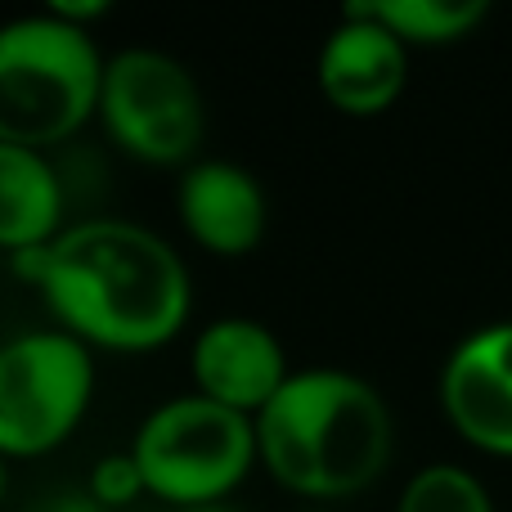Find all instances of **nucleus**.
<instances>
[{
	"label": "nucleus",
	"instance_id": "nucleus-6",
	"mask_svg": "<svg viewBox=\"0 0 512 512\" xmlns=\"http://www.w3.org/2000/svg\"><path fill=\"white\" fill-rule=\"evenodd\" d=\"M95 400L90 346L63 328L18 333L0 346V459H41L81 427Z\"/></svg>",
	"mask_w": 512,
	"mask_h": 512
},
{
	"label": "nucleus",
	"instance_id": "nucleus-12",
	"mask_svg": "<svg viewBox=\"0 0 512 512\" xmlns=\"http://www.w3.org/2000/svg\"><path fill=\"white\" fill-rule=\"evenodd\" d=\"M369 23L391 32L400 45H454L490 18L486 0H360Z\"/></svg>",
	"mask_w": 512,
	"mask_h": 512
},
{
	"label": "nucleus",
	"instance_id": "nucleus-5",
	"mask_svg": "<svg viewBox=\"0 0 512 512\" xmlns=\"http://www.w3.org/2000/svg\"><path fill=\"white\" fill-rule=\"evenodd\" d=\"M95 117L126 158L149 167H185L207 135V104L194 72L144 45L104 59Z\"/></svg>",
	"mask_w": 512,
	"mask_h": 512
},
{
	"label": "nucleus",
	"instance_id": "nucleus-4",
	"mask_svg": "<svg viewBox=\"0 0 512 512\" xmlns=\"http://www.w3.org/2000/svg\"><path fill=\"white\" fill-rule=\"evenodd\" d=\"M126 454L144 477V495L171 508H207L225 504L256 468V427L203 396H176L135 427Z\"/></svg>",
	"mask_w": 512,
	"mask_h": 512
},
{
	"label": "nucleus",
	"instance_id": "nucleus-13",
	"mask_svg": "<svg viewBox=\"0 0 512 512\" xmlns=\"http://www.w3.org/2000/svg\"><path fill=\"white\" fill-rule=\"evenodd\" d=\"M396 512H495L486 481L459 463H432L409 477Z\"/></svg>",
	"mask_w": 512,
	"mask_h": 512
},
{
	"label": "nucleus",
	"instance_id": "nucleus-18",
	"mask_svg": "<svg viewBox=\"0 0 512 512\" xmlns=\"http://www.w3.org/2000/svg\"><path fill=\"white\" fill-rule=\"evenodd\" d=\"M5 490H9V468H5V459H0V504H5Z\"/></svg>",
	"mask_w": 512,
	"mask_h": 512
},
{
	"label": "nucleus",
	"instance_id": "nucleus-15",
	"mask_svg": "<svg viewBox=\"0 0 512 512\" xmlns=\"http://www.w3.org/2000/svg\"><path fill=\"white\" fill-rule=\"evenodd\" d=\"M108 0H54L45 14H54V18H63V23H72V27H81V32H90V23H99V18H108Z\"/></svg>",
	"mask_w": 512,
	"mask_h": 512
},
{
	"label": "nucleus",
	"instance_id": "nucleus-17",
	"mask_svg": "<svg viewBox=\"0 0 512 512\" xmlns=\"http://www.w3.org/2000/svg\"><path fill=\"white\" fill-rule=\"evenodd\" d=\"M171 512H234V508H225V504H207V508H171Z\"/></svg>",
	"mask_w": 512,
	"mask_h": 512
},
{
	"label": "nucleus",
	"instance_id": "nucleus-3",
	"mask_svg": "<svg viewBox=\"0 0 512 512\" xmlns=\"http://www.w3.org/2000/svg\"><path fill=\"white\" fill-rule=\"evenodd\" d=\"M104 54L95 36L54 14L0 23V144L54 149L99 108Z\"/></svg>",
	"mask_w": 512,
	"mask_h": 512
},
{
	"label": "nucleus",
	"instance_id": "nucleus-8",
	"mask_svg": "<svg viewBox=\"0 0 512 512\" xmlns=\"http://www.w3.org/2000/svg\"><path fill=\"white\" fill-rule=\"evenodd\" d=\"M189 373H194V396L243 418L261 414L292 378L283 342L248 315L212 319L189 346Z\"/></svg>",
	"mask_w": 512,
	"mask_h": 512
},
{
	"label": "nucleus",
	"instance_id": "nucleus-14",
	"mask_svg": "<svg viewBox=\"0 0 512 512\" xmlns=\"http://www.w3.org/2000/svg\"><path fill=\"white\" fill-rule=\"evenodd\" d=\"M86 495L95 504H104L108 512H122L131 508L135 499H144V477L135 468L131 454H104V459L90 468V481H86Z\"/></svg>",
	"mask_w": 512,
	"mask_h": 512
},
{
	"label": "nucleus",
	"instance_id": "nucleus-11",
	"mask_svg": "<svg viewBox=\"0 0 512 512\" xmlns=\"http://www.w3.org/2000/svg\"><path fill=\"white\" fill-rule=\"evenodd\" d=\"M68 189L45 153L0 144V252H27L54 243L68 225Z\"/></svg>",
	"mask_w": 512,
	"mask_h": 512
},
{
	"label": "nucleus",
	"instance_id": "nucleus-16",
	"mask_svg": "<svg viewBox=\"0 0 512 512\" xmlns=\"http://www.w3.org/2000/svg\"><path fill=\"white\" fill-rule=\"evenodd\" d=\"M27 512H108V508L95 504L86 490H50V495H41Z\"/></svg>",
	"mask_w": 512,
	"mask_h": 512
},
{
	"label": "nucleus",
	"instance_id": "nucleus-7",
	"mask_svg": "<svg viewBox=\"0 0 512 512\" xmlns=\"http://www.w3.org/2000/svg\"><path fill=\"white\" fill-rule=\"evenodd\" d=\"M441 409L472 450L512 459V319L477 328L450 351Z\"/></svg>",
	"mask_w": 512,
	"mask_h": 512
},
{
	"label": "nucleus",
	"instance_id": "nucleus-1",
	"mask_svg": "<svg viewBox=\"0 0 512 512\" xmlns=\"http://www.w3.org/2000/svg\"><path fill=\"white\" fill-rule=\"evenodd\" d=\"M14 274L45 297L50 315L81 346L140 355L189 324L194 288L180 252L135 221H77L45 248L9 256Z\"/></svg>",
	"mask_w": 512,
	"mask_h": 512
},
{
	"label": "nucleus",
	"instance_id": "nucleus-10",
	"mask_svg": "<svg viewBox=\"0 0 512 512\" xmlns=\"http://www.w3.org/2000/svg\"><path fill=\"white\" fill-rule=\"evenodd\" d=\"M176 216L185 234L212 256H248L265 239V189L239 162H194L176 185Z\"/></svg>",
	"mask_w": 512,
	"mask_h": 512
},
{
	"label": "nucleus",
	"instance_id": "nucleus-9",
	"mask_svg": "<svg viewBox=\"0 0 512 512\" xmlns=\"http://www.w3.org/2000/svg\"><path fill=\"white\" fill-rule=\"evenodd\" d=\"M319 95L346 117H378L400 99L409 81V50L391 32L360 14L342 9L337 27L324 36L315 59Z\"/></svg>",
	"mask_w": 512,
	"mask_h": 512
},
{
	"label": "nucleus",
	"instance_id": "nucleus-2",
	"mask_svg": "<svg viewBox=\"0 0 512 512\" xmlns=\"http://www.w3.org/2000/svg\"><path fill=\"white\" fill-rule=\"evenodd\" d=\"M256 463L301 499H351L387 472L396 423L378 387L346 369H297L252 418Z\"/></svg>",
	"mask_w": 512,
	"mask_h": 512
}]
</instances>
